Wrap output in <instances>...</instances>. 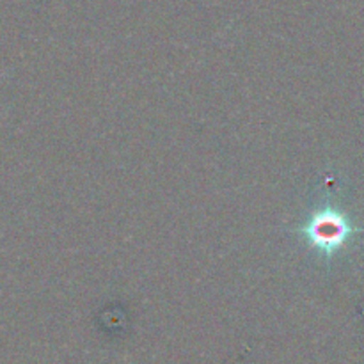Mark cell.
<instances>
[{
	"label": "cell",
	"instance_id": "6da1fadb",
	"mask_svg": "<svg viewBox=\"0 0 364 364\" xmlns=\"http://www.w3.org/2000/svg\"><path fill=\"white\" fill-rule=\"evenodd\" d=\"M355 228L348 223L347 217L334 210H323L316 213L309 226L306 228L308 238L327 256L340 251L348 240L350 235L355 233Z\"/></svg>",
	"mask_w": 364,
	"mask_h": 364
}]
</instances>
